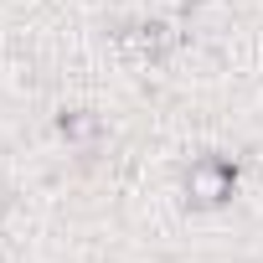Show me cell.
I'll return each instance as SVG.
<instances>
[{
  "instance_id": "cell-4",
  "label": "cell",
  "mask_w": 263,
  "mask_h": 263,
  "mask_svg": "<svg viewBox=\"0 0 263 263\" xmlns=\"http://www.w3.org/2000/svg\"><path fill=\"white\" fill-rule=\"evenodd\" d=\"M0 212H6V196H0Z\"/></svg>"
},
{
  "instance_id": "cell-2",
  "label": "cell",
  "mask_w": 263,
  "mask_h": 263,
  "mask_svg": "<svg viewBox=\"0 0 263 263\" xmlns=\"http://www.w3.org/2000/svg\"><path fill=\"white\" fill-rule=\"evenodd\" d=\"M119 52L135 57V62H160L171 52V31L155 26V21H140V26H124L119 31Z\"/></svg>"
},
{
  "instance_id": "cell-3",
  "label": "cell",
  "mask_w": 263,
  "mask_h": 263,
  "mask_svg": "<svg viewBox=\"0 0 263 263\" xmlns=\"http://www.w3.org/2000/svg\"><path fill=\"white\" fill-rule=\"evenodd\" d=\"M57 135H62L67 145H78V150H93V145H98V135H103V124H98V114L72 108V114H62V119H57Z\"/></svg>"
},
{
  "instance_id": "cell-1",
  "label": "cell",
  "mask_w": 263,
  "mask_h": 263,
  "mask_svg": "<svg viewBox=\"0 0 263 263\" xmlns=\"http://www.w3.org/2000/svg\"><path fill=\"white\" fill-rule=\"evenodd\" d=\"M232 186H237V171H232L227 160H217V155H201V160L186 171V191H191L196 206H222V201L232 196Z\"/></svg>"
}]
</instances>
